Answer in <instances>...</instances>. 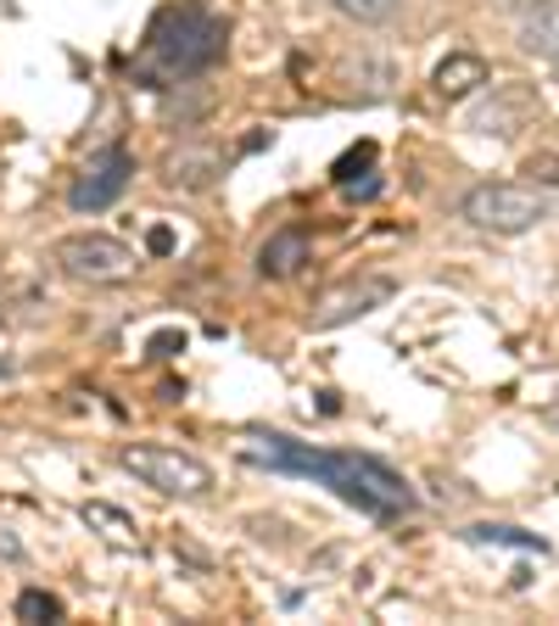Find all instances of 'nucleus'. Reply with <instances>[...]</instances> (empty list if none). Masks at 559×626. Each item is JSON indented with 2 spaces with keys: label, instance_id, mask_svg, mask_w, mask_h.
Masks as SVG:
<instances>
[{
  "label": "nucleus",
  "instance_id": "nucleus-22",
  "mask_svg": "<svg viewBox=\"0 0 559 626\" xmlns=\"http://www.w3.org/2000/svg\"><path fill=\"white\" fill-rule=\"evenodd\" d=\"M174 347H185V335H179V330H163V335H152V353H157V358H168Z\"/></svg>",
  "mask_w": 559,
  "mask_h": 626
},
{
  "label": "nucleus",
  "instance_id": "nucleus-7",
  "mask_svg": "<svg viewBox=\"0 0 559 626\" xmlns=\"http://www.w3.org/2000/svg\"><path fill=\"white\" fill-rule=\"evenodd\" d=\"M392 292L397 285L386 280V274H364V280H347V285H336V292H324L319 297V308H313V330H336V324H353V319H364V314H376V308H386L392 303Z\"/></svg>",
  "mask_w": 559,
  "mask_h": 626
},
{
  "label": "nucleus",
  "instance_id": "nucleus-21",
  "mask_svg": "<svg viewBox=\"0 0 559 626\" xmlns=\"http://www.w3.org/2000/svg\"><path fill=\"white\" fill-rule=\"evenodd\" d=\"M498 12H515V17H532V12H543V7H554V0H492Z\"/></svg>",
  "mask_w": 559,
  "mask_h": 626
},
{
  "label": "nucleus",
  "instance_id": "nucleus-8",
  "mask_svg": "<svg viewBox=\"0 0 559 626\" xmlns=\"http://www.w3.org/2000/svg\"><path fill=\"white\" fill-rule=\"evenodd\" d=\"M532 90H515V84H498L487 102L471 113V129L476 134H521V123L532 118Z\"/></svg>",
  "mask_w": 559,
  "mask_h": 626
},
{
  "label": "nucleus",
  "instance_id": "nucleus-6",
  "mask_svg": "<svg viewBox=\"0 0 559 626\" xmlns=\"http://www.w3.org/2000/svg\"><path fill=\"white\" fill-rule=\"evenodd\" d=\"M129 179H134V157L123 146H107V152H96L79 168L68 202H73V213H102V208H112L129 190Z\"/></svg>",
  "mask_w": 559,
  "mask_h": 626
},
{
  "label": "nucleus",
  "instance_id": "nucleus-11",
  "mask_svg": "<svg viewBox=\"0 0 559 626\" xmlns=\"http://www.w3.org/2000/svg\"><path fill=\"white\" fill-rule=\"evenodd\" d=\"M218 174H224V157H218V152H207V146L174 152V157H168V168H163V179H168L174 190H213V185H218Z\"/></svg>",
  "mask_w": 559,
  "mask_h": 626
},
{
  "label": "nucleus",
  "instance_id": "nucleus-20",
  "mask_svg": "<svg viewBox=\"0 0 559 626\" xmlns=\"http://www.w3.org/2000/svg\"><path fill=\"white\" fill-rule=\"evenodd\" d=\"M146 252H152V258H168V252H174V229H168V224H152V235H146Z\"/></svg>",
  "mask_w": 559,
  "mask_h": 626
},
{
  "label": "nucleus",
  "instance_id": "nucleus-1",
  "mask_svg": "<svg viewBox=\"0 0 559 626\" xmlns=\"http://www.w3.org/2000/svg\"><path fill=\"white\" fill-rule=\"evenodd\" d=\"M241 459L280 470V475H313L319 487H331L342 504L364 509L369 520H392V515L414 509V487L392 464L369 459V453H319L297 437H252V442H241Z\"/></svg>",
  "mask_w": 559,
  "mask_h": 626
},
{
  "label": "nucleus",
  "instance_id": "nucleus-10",
  "mask_svg": "<svg viewBox=\"0 0 559 626\" xmlns=\"http://www.w3.org/2000/svg\"><path fill=\"white\" fill-rule=\"evenodd\" d=\"M481 84H492V73H487V62H481L476 51H453V57H442L437 73H431V90L442 95V102H459V95H471V90H481Z\"/></svg>",
  "mask_w": 559,
  "mask_h": 626
},
{
  "label": "nucleus",
  "instance_id": "nucleus-17",
  "mask_svg": "<svg viewBox=\"0 0 559 626\" xmlns=\"http://www.w3.org/2000/svg\"><path fill=\"white\" fill-rule=\"evenodd\" d=\"M336 12H347L353 23H386L397 12V0H336Z\"/></svg>",
  "mask_w": 559,
  "mask_h": 626
},
{
  "label": "nucleus",
  "instance_id": "nucleus-12",
  "mask_svg": "<svg viewBox=\"0 0 559 626\" xmlns=\"http://www.w3.org/2000/svg\"><path fill=\"white\" fill-rule=\"evenodd\" d=\"M521 51L537 57V62H548V68H559V0L521 23Z\"/></svg>",
  "mask_w": 559,
  "mask_h": 626
},
{
  "label": "nucleus",
  "instance_id": "nucleus-15",
  "mask_svg": "<svg viewBox=\"0 0 559 626\" xmlns=\"http://www.w3.org/2000/svg\"><path fill=\"white\" fill-rule=\"evenodd\" d=\"M79 515H84V525H96V532H107L112 543H134V532H140V525H134L123 509H112V504H84Z\"/></svg>",
  "mask_w": 559,
  "mask_h": 626
},
{
  "label": "nucleus",
  "instance_id": "nucleus-2",
  "mask_svg": "<svg viewBox=\"0 0 559 626\" xmlns=\"http://www.w3.org/2000/svg\"><path fill=\"white\" fill-rule=\"evenodd\" d=\"M224 57V17H213L197 0H179V7H163L146 28V45H140V79L146 84H185L202 79L207 68H218Z\"/></svg>",
  "mask_w": 559,
  "mask_h": 626
},
{
  "label": "nucleus",
  "instance_id": "nucleus-16",
  "mask_svg": "<svg viewBox=\"0 0 559 626\" xmlns=\"http://www.w3.org/2000/svg\"><path fill=\"white\" fill-rule=\"evenodd\" d=\"M17 621H62V599L45 588H28L17 593Z\"/></svg>",
  "mask_w": 559,
  "mask_h": 626
},
{
  "label": "nucleus",
  "instance_id": "nucleus-13",
  "mask_svg": "<svg viewBox=\"0 0 559 626\" xmlns=\"http://www.w3.org/2000/svg\"><path fill=\"white\" fill-rule=\"evenodd\" d=\"M347 84H353L358 95H392L397 68H392L386 57H358V62H347Z\"/></svg>",
  "mask_w": 559,
  "mask_h": 626
},
{
  "label": "nucleus",
  "instance_id": "nucleus-19",
  "mask_svg": "<svg viewBox=\"0 0 559 626\" xmlns=\"http://www.w3.org/2000/svg\"><path fill=\"white\" fill-rule=\"evenodd\" d=\"M526 174H532L537 185H559V157H554V152H537V157L526 163Z\"/></svg>",
  "mask_w": 559,
  "mask_h": 626
},
{
  "label": "nucleus",
  "instance_id": "nucleus-9",
  "mask_svg": "<svg viewBox=\"0 0 559 626\" xmlns=\"http://www.w3.org/2000/svg\"><path fill=\"white\" fill-rule=\"evenodd\" d=\"M302 263H308V229H297V224L274 229L263 247H258V274L263 280H292Z\"/></svg>",
  "mask_w": 559,
  "mask_h": 626
},
{
  "label": "nucleus",
  "instance_id": "nucleus-14",
  "mask_svg": "<svg viewBox=\"0 0 559 626\" xmlns=\"http://www.w3.org/2000/svg\"><path fill=\"white\" fill-rule=\"evenodd\" d=\"M471 543H503V548H526V554H548V543L537 532H521V525H471L464 532Z\"/></svg>",
  "mask_w": 559,
  "mask_h": 626
},
{
  "label": "nucleus",
  "instance_id": "nucleus-5",
  "mask_svg": "<svg viewBox=\"0 0 559 626\" xmlns=\"http://www.w3.org/2000/svg\"><path fill=\"white\" fill-rule=\"evenodd\" d=\"M57 263H62V274H73L84 285H123L140 269L134 247H123L118 235H102V229H84V235L57 240Z\"/></svg>",
  "mask_w": 559,
  "mask_h": 626
},
{
  "label": "nucleus",
  "instance_id": "nucleus-3",
  "mask_svg": "<svg viewBox=\"0 0 559 626\" xmlns=\"http://www.w3.org/2000/svg\"><path fill=\"white\" fill-rule=\"evenodd\" d=\"M548 213H554V197H543L537 179L532 185H521V179H487L476 190H464V202H459V218L464 224L492 229V235H526Z\"/></svg>",
  "mask_w": 559,
  "mask_h": 626
},
{
  "label": "nucleus",
  "instance_id": "nucleus-4",
  "mask_svg": "<svg viewBox=\"0 0 559 626\" xmlns=\"http://www.w3.org/2000/svg\"><path fill=\"white\" fill-rule=\"evenodd\" d=\"M118 464L129 475H140L146 487L168 493V498H207L213 493V470L197 459V453H185L174 442H129L118 453Z\"/></svg>",
  "mask_w": 559,
  "mask_h": 626
},
{
  "label": "nucleus",
  "instance_id": "nucleus-23",
  "mask_svg": "<svg viewBox=\"0 0 559 626\" xmlns=\"http://www.w3.org/2000/svg\"><path fill=\"white\" fill-rule=\"evenodd\" d=\"M0 375H7V364H0Z\"/></svg>",
  "mask_w": 559,
  "mask_h": 626
},
{
  "label": "nucleus",
  "instance_id": "nucleus-18",
  "mask_svg": "<svg viewBox=\"0 0 559 626\" xmlns=\"http://www.w3.org/2000/svg\"><path fill=\"white\" fill-rule=\"evenodd\" d=\"M369 163H376V146H369V140H364V146H353V152H347V157L336 163V179L347 185V179H353L358 168H369Z\"/></svg>",
  "mask_w": 559,
  "mask_h": 626
}]
</instances>
